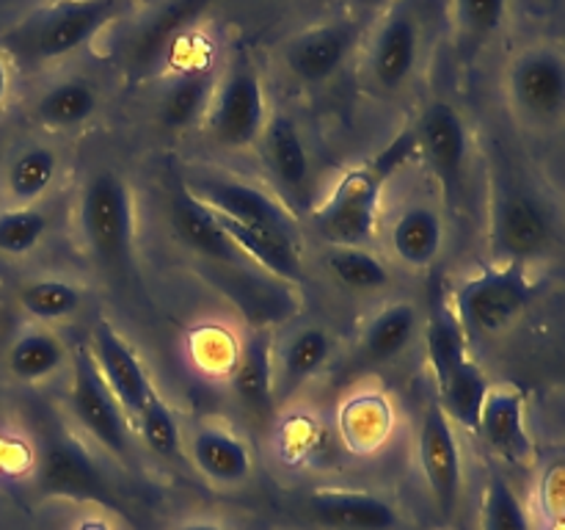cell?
<instances>
[{
  "instance_id": "6da1fadb",
  "label": "cell",
  "mask_w": 565,
  "mask_h": 530,
  "mask_svg": "<svg viewBox=\"0 0 565 530\" xmlns=\"http://www.w3.org/2000/svg\"><path fill=\"white\" fill-rule=\"evenodd\" d=\"M417 152L414 127L397 132L381 152L353 166L337 180L329 197L309 213V224L326 246H367L375 235L384 188Z\"/></svg>"
},
{
  "instance_id": "7a4b0ae2",
  "label": "cell",
  "mask_w": 565,
  "mask_h": 530,
  "mask_svg": "<svg viewBox=\"0 0 565 530\" xmlns=\"http://www.w3.org/2000/svg\"><path fill=\"white\" fill-rule=\"evenodd\" d=\"M77 232L99 268L127 274L136 263V199L119 171L97 169L77 193Z\"/></svg>"
},
{
  "instance_id": "3957f363",
  "label": "cell",
  "mask_w": 565,
  "mask_h": 530,
  "mask_svg": "<svg viewBox=\"0 0 565 530\" xmlns=\"http://www.w3.org/2000/svg\"><path fill=\"white\" fill-rule=\"evenodd\" d=\"M119 11L121 0H55L11 28L3 42L25 64H47L86 47Z\"/></svg>"
},
{
  "instance_id": "277c9868",
  "label": "cell",
  "mask_w": 565,
  "mask_h": 530,
  "mask_svg": "<svg viewBox=\"0 0 565 530\" xmlns=\"http://www.w3.org/2000/svg\"><path fill=\"white\" fill-rule=\"evenodd\" d=\"M541 282L530 263H494L452 293V312L469 342L502 335L539 298Z\"/></svg>"
},
{
  "instance_id": "5b68a950",
  "label": "cell",
  "mask_w": 565,
  "mask_h": 530,
  "mask_svg": "<svg viewBox=\"0 0 565 530\" xmlns=\"http://www.w3.org/2000/svg\"><path fill=\"white\" fill-rule=\"evenodd\" d=\"M555 241V219L533 188L500 180L491 197L489 246L494 263H530Z\"/></svg>"
},
{
  "instance_id": "8992f818",
  "label": "cell",
  "mask_w": 565,
  "mask_h": 530,
  "mask_svg": "<svg viewBox=\"0 0 565 530\" xmlns=\"http://www.w3.org/2000/svg\"><path fill=\"white\" fill-rule=\"evenodd\" d=\"M417 152L430 169V174L439 182L441 204L450 213L461 208V199L467 193L469 158H472V138L469 125L461 110L447 99H434L428 108L419 114L417 125Z\"/></svg>"
},
{
  "instance_id": "52a82bcc",
  "label": "cell",
  "mask_w": 565,
  "mask_h": 530,
  "mask_svg": "<svg viewBox=\"0 0 565 530\" xmlns=\"http://www.w3.org/2000/svg\"><path fill=\"white\" fill-rule=\"evenodd\" d=\"M268 97L259 72L246 61H235L218 77L213 99H210L204 125L213 141L226 149H248L259 144L268 125Z\"/></svg>"
},
{
  "instance_id": "ba28073f",
  "label": "cell",
  "mask_w": 565,
  "mask_h": 530,
  "mask_svg": "<svg viewBox=\"0 0 565 530\" xmlns=\"http://www.w3.org/2000/svg\"><path fill=\"white\" fill-rule=\"evenodd\" d=\"M72 384H70V406L77 425L114 458L130 462V417L125 414L121 403L105 384L97 362H94L88 346H77L70 359Z\"/></svg>"
},
{
  "instance_id": "9c48e42d",
  "label": "cell",
  "mask_w": 565,
  "mask_h": 530,
  "mask_svg": "<svg viewBox=\"0 0 565 530\" xmlns=\"http://www.w3.org/2000/svg\"><path fill=\"white\" fill-rule=\"evenodd\" d=\"M419 469L428 484L430 502L436 513L450 522L461 506L463 495V456L456 436V423L445 414L439 403H430L423 414L417 436Z\"/></svg>"
},
{
  "instance_id": "30bf717a",
  "label": "cell",
  "mask_w": 565,
  "mask_h": 530,
  "mask_svg": "<svg viewBox=\"0 0 565 530\" xmlns=\"http://www.w3.org/2000/svg\"><path fill=\"white\" fill-rule=\"evenodd\" d=\"M508 97L530 125H555L565 116V53L524 50L508 72Z\"/></svg>"
},
{
  "instance_id": "8fae6325",
  "label": "cell",
  "mask_w": 565,
  "mask_h": 530,
  "mask_svg": "<svg viewBox=\"0 0 565 530\" xmlns=\"http://www.w3.org/2000/svg\"><path fill=\"white\" fill-rule=\"evenodd\" d=\"M423 55V22L412 6L401 3L386 11L367 44V75L379 92H403L414 77Z\"/></svg>"
},
{
  "instance_id": "7c38bea8",
  "label": "cell",
  "mask_w": 565,
  "mask_h": 530,
  "mask_svg": "<svg viewBox=\"0 0 565 530\" xmlns=\"http://www.w3.org/2000/svg\"><path fill=\"white\" fill-rule=\"evenodd\" d=\"M182 186L193 193L202 204L226 215L241 224H265L279 230H298L296 219L281 199L263 191L252 182L235 180V177L215 174V171H188L180 177Z\"/></svg>"
},
{
  "instance_id": "4fadbf2b",
  "label": "cell",
  "mask_w": 565,
  "mask_h": 530,
  "mask_svg": "<svg viewBox=\"0 0 565 530\" xmlns=\"http://www.w3.org/2000/svg\"><path fill=\"white\" fill-rule=\"evenodd\" d=\"M362 39V20L342 17L329 25L309 28L287 42L285 66L296 81L326 83L342 70Z\"/></svg>"
},
{
  "instance_id": "5bb4252c",
  "label": "cell",
  "mask_w": 565,
  "mask_h": 530,
  "mask_svg": "<svg viewBox=\"0 0 565 530\" xmlns=\"http://www.w3.org/2000/svg\"><path fill=\"white\" fill-rule=\"evenodd\" d=\"M39 489L55 497H81V500L110 502L108 478L97 467L86 447L70 434L50 436L39 458Z\"/></svg>"
},
{
  "instance_id": "9a60e30c",
  "label": "cell",
  "mask_w": 565,
  "mask_h": 530,
  "mask_svg": "<svg viewBox=\"0 0 565 530\" xmlns=\"http://www.w3.org/2000/svg\"><path fill=\"white\" fill-rule=\"evenodd\" d=\"M86 346L92 351L94 362H97L99 373H103L105 384L110 386V392L121 403L127 417L132 420L138 414V409L143 406V401L154 392L136 348L105 318H99L92 326V337H88Z\"/></svg>"
},
{
  "instance_id": "2e32d148",
  "label": "cell",
  "mask_w": 565,
  "mask_h": 530,
  "mask_svg": "<svg viewBox=\"0 0 565 530\" xmlns=\"http://www.w3.org/2000/svg\"><path fill=\"white\" fill-rule=\"evenodd\" d=\"M188 464L221 489H235L252 478L254 456L241 434L213 423H196L185 431Z\"/></svg>"
},
{
  "instance_id": "e0dca14e",
  "label": "cell",
  "mask_w": 565,
  "mask_h": 530,
  "mask_svg": "<svg viewBox=\"0 0 565 530\" xmlns=\"http://www.w3.org/2000/svg\"><path fill=\"white\" fill-rule=\"evenodd\" d=\"M169 219L171 230L180 237V243H185L191 252L202 254V257L213 259L218 265H230V268H254L246 259V254L232 243V237L215 221L213 210L207 204L199 202L182 180L177 177V182L169 191Z\"/></svg>"
},
{
  "instance_id": "ac0fdd59",
  "label": "cell",
  "mask_w": 565,
  "mask_h": 530,
  "mask_svg": "<svg viewBox=\"0 0 565 530\" xmlns=\"http://www.w3.org/2000/svg\"><path fill=\"white\" fill-rule=\"evenodd\" d=\"M303 511L326 530H395L401 517L386 497L356 489H320L303 500Z\"/></svg>"
},
{
  "instance_id": "d6986e66",
  "label": "cell",
  "mask_w": 565,
  "mask_h": 530,
  "mask_svg": "<svg viewBox=\"0 0 565 530\" xmlns=\"http://www.w3.org/2000/svg\"><path fill=\"white\" fill-rule=\"evenodd\" d=\"M390 252L395 263L408 271H428L434 268L436 259L441 257L447 243L445 215L436 204L412 202L395 213L390 221Z\"/></svg>"
},
{
  "instance_id": "ffe728a7",
  "label": "cell",
  "mask_w": 565,
  "mask_h": 530,
  "mask_svg": "<svg viewBox=\"0 0 565 530\" xmlns=\"http://www.w3.org/2000/svg\"><path fill=\"white\" fill-rule=\"evenodd\" d=\"M237 403L257 420H268L276 409L274 335L268 329L248 331L241 340L235 368L230 373Z\"/></svg>"
},
{
  "instance_id": "44dd1931",
  "label": "cell",
  "mask_w": 565,
  "mask_h": 530,
  "mask_svg": "<svg viewBox=\"0 0 565 530\" xmlns=\"http://www.w3.org/2000/svg\"><path fill=\"white\" fill-rule=\"evenodd\" d=\"M494 456L502 462L522 464L533 453V439L524 417V395L516 386H491L483 409H480L478 431Z\"/></svg>"
},
{
  "instance_id": "7402d4cb",
  "label": "cell",
  "mask_w": 565,
  "mask_h": 530,
  "mask_svg": "<svg viewBox=\"0 0 565 530\" xmlns=\"http://www.w3.org/2000/svg\"><path fill=\"white\" fill-rule=\"evenodd\" d=\"M259 149H263V160L268 166L270 177H274L285 197H309V188H312V160H309V149L303 144L301 130H298V125L290 116H270L263 130V138H259Z\"/></svg>"
},
{
  "instance_id": "603a6c76",
  "label": "cell",
  "mask_w": 565,
  "mask_h": 530,
  "mask_svg": "<svg viewBox=\"0 0 565 530\" xmlns=\"http://www.w3.org/2000/svg\"><path fill=\"white\" fill-rule=\"evenodd\" d=\"M334 353V337L320 324H301L274 346L276 398H287L301 390L309 379L326 368Z\"/></svg>"
},
{
  "instance_id": "cb8c5ba5",
  "label": "cell",
  "mask_w": 565,
  "mask_h": 530,
  "mask_svg": "<svg viewBox=\"0 0 565 530\" xmlns=\"http://www.w3.org/2000/svg\"><path fill=\"white\" fill-rule=\"evenodd\" d=\"M419 335V309L406 298L386 301L359 335V357L367 364L395 362Z\"/></svg>"
},
{
  "instance_id": "d4e9b609",
  "label": "cell",
  "mask_w": 565,
  "mask_h": 530,
  "mask_svg": "<svg viewBox=\"0 0 565 530\" xmlns=\"http://www.w3.org/2000/svg\"><path fill=\"white\" fill-rule=\"evenodd\" d=\"M72 351L47 326H28L11 340L6 351V368L22 384H42L70 364Z\"/></svg>"
},
{
  "instance_id": "484cf974",
  "label": "cell",
  "mask_w": 565,
  "mask_h": 530,
  "mask_svg": "<svg viewBox=\"0 0 565 530\" xmlns=\"http://www.w3.org/2000/svg\"><path fill=\"white\" fill-rule=\"evenodd\" d=\"M61 174V158L50 144H28L6 163L3 186L9 208H33L47 197Z\"/></svg>"
},
{
  "instance_id": "4316f807",
  "label": "cell",
  "mask_w": 565,
  "mask_h": 530,
  "mask_svg": "<svg viewBox=\"0 0 565 530\" xmlns=\"http://www.w3.org/2000/svg\"><path fill=\"white\" fill-rule=\"evenodd\" d=\"M99 108L97 86L86 77H64L39 94L33 119L47 130H75L86 125Z\"/></svg>"
},
{
  "instance_id": "83f0119b",
  "label": "cell",
  "mask_w": 565,
  "mask_h": 530,
  "mask_svg": "<svg viewBox=\"0 0 565 530\" xmlns=\"http://www.w3.org/2000/svg\"><path fill=\"white\" fill-rule=\"evenodd\" d=\"M395 425V409L381 392H359L340 409V434L356 453H373L386 445Z\"/></svg>"
},
{
  "instance_id": "f1b7e54d",
  "label": "cell",
  "mask_w": 565,
  "mask_h": 530,
  "mask_svg": "<svg viewBox=\"0 0 565 530\" xmlns=\"http://www.w3.org/2000/svg\"><path fill=\"white\" fill-rule=\"evenodd\" d=\"M215 86H218V75L210 66L180 72L160 97V121L169 130H188L196 125L207 116Z\"/></svg>"
},
{
  "instance_id": "f546056e",
  "label": "cell",
  "mask_w": 565,
  "mask_h": 530,
  "mask_svg": "<svg viewBox=\"0 0 565 530\" xmlns=\"http://www.w3.org/2000/svg\"><path fill=\"white\" fill-rule=\"evenodd\" d=\"M491 381L475 359H467L461 368L436 379V403L445 409L447 417L467 431H478L480 409L489 398Z\"/></svg>"
},
{
  "instance_id": "4dcf8cb0",
  "label": "cell",
  "mask_w": 565,
  "mask_h": 530,
  "mask_svg": "<svg viewBox=\"0 0 565 530\" xmlns=\"http://www.w3.org/2000/svg\"><path fill=\"white\" fill-rule=\"evenodd\" d=\"M17 301L33 324L50 326L75 318L86 301V290L64 276H36V279L22 282Z\"/></svg>"
},
{
  "instance_id": "1f68e13d",
  "label": "cell",
  "mask_w": 565,
  "mask_h": 530,
  "mask_svg": "<svg viewBox=\"0 0 565 530\" xmlns=\"http://www.w3.org/2000/svg\"><path fill=\"white\" fill-rule=\"evenodd\" d=\"M132 423H136L138 436L154 458L166 464H188L185 428L180 423V414L166 403V398L158 390L143 401Z\"/></svg>"
},
{
  "instance_id": "d6a6232c",
  "label": "cell",
  "mask_w": 565,
  "mask_h": 530,
  "mask_svg": "<svg viewBox=\"0 0 565 530\" xmlns=\"http://www.w3.org/2000/svg\"><path fill=\"white\" fill-rule=\"evenodd\" d=\"M323 265L337 285L359 296L386 290L392 282L390 265L367 246H329Z\"/></svg>"
},
{
  "instance_id": "836d02e7",
  "label": "cell",
  "mask_w": 565,
  "mask_h": 530,
  "mask_svg": "<svg viewBox=\"0 0 565 530\" xmlns=\"http://www.w3.org/2000/svg\"><path fill=\"white\" fill-rule=\"evenodd\" d=\"M50 230V219L44 210L33 208H6L0 210V254L25 257Z\"/></svg>"
},
{
  "instance_id": "e575fe53",
  "label": "cell",
  "mask_w": 565,
  "mask_h": 530,
  "mask_svg": "<svg viewBox=\"0 0 565 530\" xmlns=\"http://www.w3.org/2000/svg\"><path fill=\"white\" fill-rule=\"evenodd\" d=\"M483 530H533L522 497L508 484V478L497 473L486 484Z\"/></svg>"
},
{
  "instance_id": "d590c367",
  "label": "cell",
  "mask_w": 565,
  "mask_h": 530,
  "mask_svg": "<svg viewBox=\"0 0 565 530\" xmlns=\"http://www.w3.org/2000/svg\"><path fill=\"white\" fill-rule=\"evenodd\" d=\"M237 351H241V340H235L221 326H199L191 331V359L202 373L230 379Z\"/></svg>"
},
{
  "instance_id": "8d00e7d4",
  "label": "cell",
  "mask_w": 565,
  "mask_h": 530,
  "mask_svg": "<svg viewBox=\"0 0 565 530\" xmlns=\"http://www.w3.org/2000/svg\"><path fill=\"white\" fill-rule=\"evenodd\" d=\"M456 20L463 36L472 44H483L494 36L508 17V0H452Z\"/></svg>"
},
{
  "instance_id": "74e56055",
  "label": "cell",
  "mask_w": 565,
  "mask_h": 530,
  "mask_svg": "<svg viewBox=\"0 0 565 530\" xmlns=\"http://www.w3.org/2000/svg\"><path fill=\"white\" fill-rule=\"evenodd\" d=\"M171 530H232L230 524H224L221 519H210V517H191L177 522Z\"/></svg>"
},
{
  "instance_id": "f35d334b",
  "label": "cell",
  "mask_w": 565,
  "mask_h": 530,
  "mask_svg": "<svg viewBox=\"0 0 565 530\" xmlns=\"http://www.w3.org/2000/svg\"><path fill=\"white\" fill-rule=\"evenodd\" d=\"M9 86H11V72H9V61L0 55V108H3L6 97H9Z\"/></svg>"
}]
</instances>
